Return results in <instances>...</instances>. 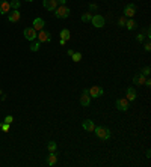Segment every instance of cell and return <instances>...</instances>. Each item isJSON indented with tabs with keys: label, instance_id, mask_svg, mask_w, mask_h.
Here are the masks:
<instances>
[{
	"label": "cell",
	"instance_id": "obj_1",
	"mask_svg": "<svg viewBox=\"0 0 151 167\" xmlns=\"http://www.w3.org/2000/svg\"><path fill=\"white\" fill-rule=\"evenodd\" d=\"M94 133H95V135H97L98 139H101V140H109V139H110V130H109L107 126H103V125L95 126V128H94Z\"/></svg>",
	"mask_w": 151,
	"mask_h": 167
},
{
	"label": "cell",
	"instance_id": "obj_2",
	"mask_svg": "<svg viewBox=\"0 0 151 167\" xmlns=\"http://www.w3.org/2000/svg\"><path fill=\"white\" fill-rule=\"evenodd\" d=\"M70 8L67 5H58V8L55 9V15H56V18H67V17H70Z\"/></svg>",
	"mask_w": 151,
	"mask_h": 167
},
{
	"label": "cell",
	"instance_id": "obj_3",
	"mask_svg": "<svg viewBox=\"0 0 151 167\" xmlns=\"http://www.w3.org/2000/svg\"><path fill=\"white\" fill-rule=\"evenodd\" d=\"M124 17L126 18H133L135 17V14H136V5H133V3H128L127 6L124 8Z\"/></svg>",
	"mask_w": 151,
	"mask_h": 167
},
{
	"label": "cell",
	"instance_id": "obj_4",
	"mask_svg": "<svg viewBox=\"0 0 151 167\" xmlns=\"http://www.w3.org/2000/svg\"><path fill=\"white\" fill-rule=\"evenodd\" d=\"M115 105H116V109H118L119 111H127L130 104H128L127 98H119V100L115 101Z\"/></svg>",
	"mask_w": 151,
	"mask_h": 167
},
{
	"label": "cell",
	"instance_id": "obj_5",
	"mask_svg": "<svg viewBox=\"0 0 151 167\" xmlns=\"http://www.w3.org/2000/svg\"><path fill=\"white\" fill-rule=\"evenodd\" d=\"M91 23L94 24V27H97V29H101V27L106 24L103 15H94L92 18H91Z\"/></svg>",
	"mask_w": 151,
	"mask_h": 167
},
{
	"label": "cell",
	"instance_id": "obj_6",
	"mask_svg": "<svg viewBox=\"0 0 151 167\" xmlns=\"http://www.w3.org/2000/svg\"><path fill=\"white\" fill-rule=\"evenodd\" d=\"M36 35H38V32H36L33 27H27V29H24V38L27 39V41H35L36 39Z\"/></svg>",
	"mask_w": 151,
	"mask_h": 167
},
{
	"label": "cell",
	"instance_id": "obj_7",
	"mask_svg": "<svg viewBox=\"0 0 151 167\" xmlns=\"http://www.w3.org/2000/svg\"><path fill=\"white\" fill-rule=\"evenodd\" d=\"M36 38H38V41L39 42H50L51 41V35H50V32H47V30H39V33L36 35Z\"/></svg>",
	"mask_w": 151,
	"mask_h": 167
},
{
	"label": "cell",
	"instance_id": "obj_8",
	"mask_svg": "<svg viewBox=\"0 0 151 167\" xmlns=\"http://www.w3.org/2000/svg\"><path fill=\"white\" fill-rule=\"evenodd\" d=\"M80 104L83 107H88L91 104V96H89V89H83V93L80 96Z\"/></svg>",
	"mask_w": 151,
	"mask_h": 167
},
{
	"label": "cell",
	"instance_id": "obj_9",
	"mask_svg": "<svg viewBox=\"0 0 151 167\" xmlns=\"http://www.w3.org/2000/svg\"><path fill=\"white\" fill-rule=\"evenodd\" d=\"M103 92H104V89L101 86H94V88L89 89V96L91 98H100L103 95Z\"/></svg>",
	"mask_w": 151,
	"mask_h": 167
},
{
	"label": "cell",
	"instance_id": "obj_10",
	"mask_svg": "<svg viewBox=\"0 0 151 167\" xmlns=\"http://www.w3.org/2000/svg\"><path fill=\"white\" fill-rule=\"evenodd\" d=\"M20 18H21V12L18 11V9H12V11L9 12V15H8V21L9 23L20 21Z\"/></svg>",
	"mask_w": 151,
	"mask_h": 167
},
{
	"label": "cell",
	"instance_id": "obj_11",
	"mask_svg": "<svg viewBox=\"0 0 151 167\" xmlns=\"http://www.w3.org/2000/svg\"><path fill=\"white\" fill-rule=\"evenodd\" d=\"M42 6L46 8L47 11L55 12V9L58 8V2L56 0H42Z\"/></svg>",
	"mask_w": 151,
	"mask_h": 167
},
{
	"label": "cell",
	"instance_id": "obj_12",
	"mask_svg": "<svg viewBox=\"0 0 151 167\" xmlns=\"http://www.w3.org/2000/svg\"><path fill=\"white\" fill-rule=\"evenodd\" d=\"M9 12H11V5H9V2L0 0V14L5 15V14H9Z\"/></svg>",
	"mask_w": 151,
	"mask_h": 167
},
{
	"label": "cell",
	"instance_id": "obj_13",
	"mask_svg": "<svg viewBox=\"0 0 151 167\" xmlns=\"http://www.w3.org/2000/svg\"><path fill=\"white\" fill-rule=\"evenodd\" d=\"M145 75L142 74V72H139V74H136L135 77H133V83L136 84V86H142L144 83H145Z\"/></svg>",
	"mask_w": 151,
	"mask_h": 167
},
{
	"label": "cell",
	"instance_id": "obj_14",
	"mask_svg": "<svg viewBox=\"0 0 151 167\" xmlns=\"http://www.w3.org/2000/svg\"><path fill=\"white\" fill-rule=\"evenodd\" d=\"M44 24H46V21L42 18H35L33 20V29H35L36 32H39V30L44 29Z\"/></svg>",
	"mask_w": 151,
	"mask_h": 167
},
{
	"label": "cell",
	"instance_id": "obj_15",
	"mask_svg": "<svg viewBox=\"0 0 151 167\" xmlns=\"http://www.w3.org/2000/svg\"><path fill=\"white\" fill-rule=\"evenodd\" d=\"M58 163V154L56 152H50L48 156H47V164L48 166H55Z\"/></svg>",
	"mask_w": 151,
	"mask_h": 167
},
{
	"label": "cell",
	"instance_id": "obj_16",
	"mask_svg": "<svg viewBox=\"0 0 151 167\" xmlns=\"http://www.w3.org/2000/svg\"><path fill=\"white\" fill-rule=\"evenodd\" d=\"M82 128L85 130V131H89V133H94V128H95V125H94L92 121H85V122L82 123Z\"/></svg>",
	"mask_w": 151,
	"mask_h": 167
},
{
	"label": "cell",
	"instance_id": "obj_17",
	"mask_svg": "<svg viewBox=\"0 0 151 167\" xmlns=\"http://www.w3.org/2000/svg\"><path fill=\"white\" fill-rule=\"evenodd\" d=\"M126 96H127L128 101L136 100V90H135V88H127V90H126Z\"/></svg>",
	"mask_w": 151,
	"mask_h": 167
},
{
	"label": "cell",
	"instance_id": "obj_18",
	"mask_svg": "<svg viewBox=\"0 0 151 167\" xmlns=\"http://www.w3.org/2000/svg\"><path fill=\"white\" fill-rule=\"evenodd\" d=\"M126 27H127L128 30H135V29L138 27V23L135 21L133 18H127V21H126Z\"/></svg>",
	"mask_w": 151,
	"mask_h": 167
},
{
	"label": "cell",
	"instance_id": "obj_19",
	"mask_svg": "<svg viewBox=\"0 0 151 167\" xmlns=\"http://www.w3.org/2000/svg\"><path fill=\"white\" fill-rule=\"evenodd\" d=\"M59 36H60V39L68 41V39H70V36H71V33H70V30H68V29H62V30H60V33H59Z\"/></svg>",
	"mask_w": 151,
	"mask_h": 167
},
{
	"label": "cell",
	"instance_id": "obj_20",
	"mask_svg": "<svg viewBox=\"0 0 151 167\" xmlns=\"http://www.w3.org/2000/svg\"><path fill=\"white\" fill-rule=\"evenodd\" d=\"M39 47H41V42H39V41H32V44H30V51L36 53V51L39 50Z\"/></svg>",
	"mask_w": 151,
	"mask_h": 167
},
{
	"label": "cell",
	"instance_id": "obj_21",
	"mask_svg": "<svg viewBox=\"0 0 151 167\" xmlns=\"http://www.w3.org/2000/svg\"><path fill=\"white\" fill-rule=\"evenodd\" d=\"M47 149H48V152H56V149H58V145H56V142H48V145H47Z\"/></svg>",
	"mask_w": 151,
	"mask_h": 167
},
{
	"label": "cell",
	"instance_id": "obj_22",
	"mask_svg": "<svg viewBox=\"0 0 151 167\" xmlns=\"http://www.w3.org/2000/svg\"><path fill=\"white\" fill-rule=\"evenodd\" d=\"M91 18H92L91 12H85V14L82 15V21L83 23H91Z\"/></svg>",
	"mask_w": 151,
	"mask_h": 167
},
{
	"label": "cell",
	"instance_id": "obj_23",
	"mask_svg": "<svg viewBox=\"0 0 151 167\" xmlns=\"http://www.w3.org/2000/svg\"><path fill=\"white\" fill-rule=\"evenodd\" d=\"M71 59H73V62H80L82 53H79V51L76 53V51H74V53H73V56H71Z\"/></svg>",
	"mask_w": 151,
	"mask_h": 167
},
{
	"label": "cell",
	"instance_id": "obj_24",
	"mask_svg": "<svg viewBox=\"0 0 151 167\" xmlns=\"http://www.w3.org/2000/svg\"><path fill=\"white\" fill-rule=\"evenodd\" d=\"M9 5H11V9H18L20 8V0H11Z\"/></svg>",
	"mask_w": 151,
	"mask_h": 167
},
{
	"label": "cell",
	"instance_id": "obj_25",
	"mask_svg": "<svg viewBox=\"0 0 151 167\" xmlns=\"http://www.w3.org/2000/svg\"><path fill=\"white\" fill-rule=\"evenodd\" d=\"M126 21H127V18H126V17L118 18V27H126Z\"/></svg>",
	"mask_w": 151,
	"mask_h": 167
},
{
	"label": "cell",
	"instance_id": "obj_26",
	"mask_svg": "<svg viewBox=\"0 0 151 167\" xmlns=\"http://www.w3.org/2000/svg\"><path fill=\"white\" fill-rule=\"evenodd\" d=\"M0 128L6 133V131H9V123H6V122H3V123H0Z\"/></svg>",
	"mask_w": 151,
	"mask_h": 167
},
{
	"label": "cell",
	"instance_id": "obj_27",
	"mask_svg": "<svg viewBox=\"0 0 151 167\" xmlns=\"http://www.w3.org/2000/svg\"><path fill=\"white\" fill-rule=\"evenodd\" d=\"M12 121H14V118H12L11 114H8V116H6V118H5V119H3V122L9 123V125H11V123H12Z\"/></svg>",
	"mask_w": 151,
	"mask_h": 167
},
{
	"label": "cell",
	"instance_id": "obj_28",
	"mask_svg": "<svg viewBox=\"0 0 151 167\" xmlns=\"http://www.w3.org/2000/svg\"><path fill=\"white\" fill-rule=\"evenodd\" d=\"M150 66H145L144 68V69H142V74H144V75H145V77H148V75H150Z\"/></svg>",
	"mask_w": 151,
	"mask_h": 167
},
{
	"label": "cell",
	"instance_id": "obj_29",
	"mask_svg": "<svg viewBox=\"0 0 151 167\" xmlns=\"http://www.w3.org/2000/svg\"><path fill=\"white\" fill-rule=\"evenodd\" d=\"M136 39H138L139 42H144V41H145V35H144V33H139L138 36H136Z\"/></svg>",
	"mask_w": 151,
	"mask_h": 167
},
{
	"label": "cell",
	"instance_id": "obj_30",
	"mask_svg": "<svg viewBox=\"0 0 151 167\" xmlns=\"http://www.w3.org/2000/svg\"><path fill=\"white\" fill-rule=\"evenodd\" d=\"M144 48H145V51H150V50H151V44H150V41H147V42H145V45H144Z\"/></svg>",
	"mask_w": 151,
	"mask_h": 167
},
{
	"label": "cell",
	"instance_id": "obj_31",
	"mask_svg": "<svg viewBox=\"0 0 151 167\" xmlns=\"http://www.w3.org/2000/svg\"><path fill=\"white\" fill-rule=\"evenodd\" d=\"M89 11H91V12H92V11H97V5L91 3V5H89Z\"/></svg>",
	"mask_w": 151,
	"mask_h": 167
},
{
	"label": "cell",
	"instance_id": "obj_32",
	"mask_svg": "<svg viewBox=\"0 0 151 167\" xmlns=\"http://www.w3.org/2000/svg\"><path fill=\"white\" fill-rule=\"evenodd\" d=\"M144 84H145L147 88H150V86H151V80H150V78H145V83H144Z\"/></svg>",
	"mask_w": 151,
	"mask_h": 167
},
{
	"label": "cell",
	"instance_id": "obj_33",
	"mask_svg": "<svg viewBox=\"0 0 151 167\" xmlns=\"http://www.w3.org/2000/svg\"><path fill=\"white\" fill-rule=\"evenodd\" d=\"M56 2H58L59 5H65L67 3V0H56Z\"/></svg>",
	"mask_w": 151,
	"mask_h": 167
},
{
	"label": "cell",
	"instance_id": "obj_34",
	"mask_svg": "<svg viewBox=\"0 0 151 167\" xmlns=\"http://www.w3.org/2000/svg\"><path fill=\"white\" fill-rule=\"evenodd\" d=\"M73 53H74L73 50H68V51H67V54H68V56H73Z\"/></svg>",
	"mask_w": 151,
	"mask_h": 167
},
{
	"label": "cell",
	"instance_id": "obj_35",
	"mask_svg": "<svg viewBox=\"0 0 151 167\" xmlns=\"http://www.w3.org/2000/svg\"><path fill=\"white\" fill-rule=\"evenodd\" d=\"M150 156H151V151L148 149V151H147V158H150Z\"/></svg>",
	"mask_w": 151,
	"mask_h": 167
},
{
	"label": "cell",
	"instance_id": "obj_36",
	"mask_svg": "<svg viewBox=\"0 0 151 167\" xmlns=\"http://www.w3.org/2000/svg\"><path fill=\"white\" fill-rule=\"evenodd\" d=\"M26 2H33V0H26Z\"/></svg>",
	"mask_w": 151,
	"mask_h": 167
},
{
	"label": "cell",
	"instance_id": "obj_37",
	"mask_svg": "<svg viewBox=\"0 0 151 167\" xmlns=\"http://www.w3.org/2000/svg\"><path fill=\"white\" fill-rule=\"evenodd\" d=\"M2 93H3V92H2V90H0V95H2Z\"/></svg>",
	"mask_w": 151,
	"mask_h": 167
}]
</instances>
